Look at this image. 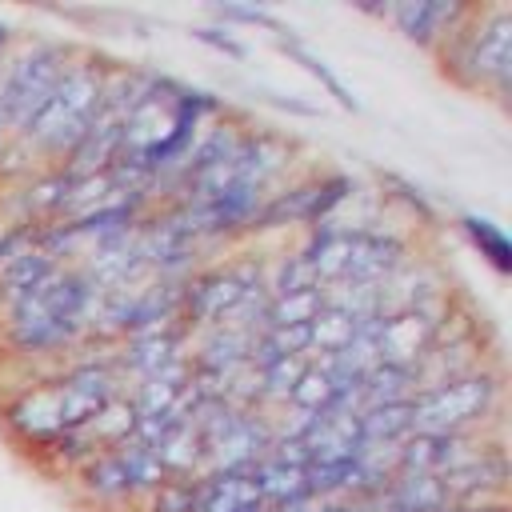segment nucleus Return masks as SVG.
Here are the masks:
<instances>
[{
	"instance_id": "f257e3e1",
	"label": "nucleus",
	"mask_w": 512,
	"mask_h": 512,
	"mask_svg": "<svg viewBox=\"0 0 512 512\" xmlns=\"http://www.w3.org/2000/svg\"><path fill=\"white\" fill-rule=\"evenodd\" d=\"M100 292L76 264H56L40 284L0 304V340L20 360H56L76 352L92 328Z\"/></svg>"
},
{
	"instance_id": "f03ea898",
	"label": "nucleus",
	"mask_w": 512,
	"mask_h": 512,
	"mask_svg": "<svg viewBox=\"0 0 512 512\" xmlns=\"http://www.w3.org/2000/svg\"><path fill=\"white\" fill-rule=\"evenodd\" d=\"M108 68H112V60H104L100 52L76 48V56L68 60V68L56 80V88L48 92V100L32 112V120L16 136V144L28 152V160H40L44 168H60L72 156V148L88 132L92 116L100 112Z\"/></svg>"
},
{
	"instance_id": "7ed1b4c3",
	"label": "nucleus",
	"mask_w": 512,
	"mask_h": 512,
	"mask_svg": "<svg viewBox=\"0 0 512 512\" xmlns=\"http://www.w3.org/2000/svg\"><path fill=\"white\" fill-rule=\"evenodd\" d=\"M436 64L456 88L480 92L504 104L512 84V8L472 4L464 24L436 52Z\"/></svg>"
},
{
	"instance_id": "20e7f679",
	"label": "nucleus",
	"mask_w": 512,
	"mask_h": 512,
	"mask_svg": "<svg viewBox=\"0 0 512 512\" xmlns=\"http://www.w3.org/2000/svg\"><path fill=\"white\" fill-rule=\"evenodd\" d=\"M504 408L500 364H480L464 376L428 384L412 396V432H488Z\"/></svg>"
},
{
	"instance_id": "39448f33",
	"label": "nucleus",
	"mask_w": 512,
	"mask_h": 512,
	"mask_svg": "<svg viewBox=\"0 0 512 512\" xmlns=\"http://www.w3.org/2000/svg\"><path fill=\"white\" fill-rule=\"evenodd\" d=\"M72 56H76V44H64V40H48V36L16 40L12 56L0 68V148L20 136V128L48 100V92L56 88Z\"/></svg>"
},
{
	"instance_id": "423d86ee",
	"label": "nucleus",
	"mask_w": 512,
	"mask_h": 512,
	"mask_svg": "<svg viewBox=\"0 0 512 512\" xmlns=\"http://www.w3.org/2000/svg\"><path fill=\"white\" fill-rule=\"evenodd\" d=\"M360 196V180L340 172V168H324V172H304V176H288L256 212L248 236L260 232H280V228H316L324 220H340V208L352 204Z\"/></svg>"
},
{
	"instance_id": "0eeeda50",
	"label": "nucleus",
	"mask_w": 512,
	"mask_h": 512,
	"mask_svg": "<svg viewBox=\"0 0 512 512\" xmlns=\"http://www.w3.org/2000/svg\"><path fill=\"white\" fill-rule=\"evenodd\" d=\"M268 264L256 252L220 260V264H200L188 280H180V324L188 332H204L224 324L252 292L268 288Z\"/></svg>"
},
{
	"instance_id": "6e6552de",
	"label": "nucleus",
	"mask_w": 512,
	"mask_h": 512,
	"mask_svg": "<svg viewBox=\"0 0 512 512\" xmlns=\"http://www.w3.org/2000/svg\"><path fill=\"white\" fill-rule=\"evenodd\" d=\"M448 308H452V300L440 304V308L384 312V316L364 320V332H368V340H372V348H376V356H380L384 364L416 368V364L428 356V348H432V340H436V332H440Z\"/></svg>"
},
{
	"instance_id": "1a4fd4ad",
	"label": "nucleus",
	"mask_w": 512,
	"mask_h": 512,
	"mask_svg": "<svg viewBox=\"0 0 512 512\" xmlns=\"http://www.w3.org/2000/svg\"><path fill=\"white\" fill-rule=\"evenodd\" d=\"M188 340L192 332L176 320V324H164V328H148V332H136L128 340H116V352H112V364L124 376H132V384L148 380V376H160L168 368H176L180 360H188Z\"/></svg>"
},
{
	"instance_id": "9d476101",
	"label": "nucleus",
	"mask_w": 512,
	"mask_h": 512,
	"mask_svg": "<svg viewBox=\"0 0 512 512\" xmlns=\"http://www.w3.org/2000/svg\"><path fill=\"white\" fill-rule=\"evenodd\" d=\"M468 12H472V4H456V0H400V4H388L384 20L408 44L436 56L448 44V36L464 24Z\"/></svg>"
},
{
	"instance_id": "9b49d317",
	"label": "nucleus",
	"mask_w": 512,
	"mask_h": 512,
	"mask_svg": "<svg viewBox=\"0 0 512 512\" xmlns=\"http://www.w3.org/2000/svg\"><path fill=\"white\" fill-rule=\"evenodd\" d=\"M448 504L456 508H476V504H492L504 500L508 492V456H504V440L492 436L468 464H460L456 472L440 476Z\"/></svg>"
},
{
	"instance_id": "f8f14e48",
	"label": "nucleus",
	"mask_w": 512,
	"mask_h": 512,
	"mask_svg": "<svg viewBox=\"0 0 512 512\" xmlns=\"http://www.w3.org/2000/svg\"><path fill=\"white\" fill-rule=\"evenodd\" d=\"M72 484H76V492H80L96 512H124V508H136V496H132V488H128V476H124V464H120L116 448L92 452V456L72 472Z\"/></svg>"
},
{
	"instance_id": "ddd939ff",
	"label": "nucleus",
	"mask_w": 512,
	"mask_h": 512,
	"mask_svg": "<svg viewBox=\"0 0 512 512\" xmlns=\"http://www.w3.org/2000/svg\"><path fill=\"white\" fill-rule=\"evenodd\" d=\"M296 440H300L308 464L312 460H352L364 448L360 416H352V412H316V416L304 420Z\"/></svg>"
},
{
	"instance_id": "4468645a",
	"label": "nucleus",
	"mask_w": 512,
	"mask_h": 512,
	"mask_svg": "<svg viewBox=\"0 0 512 512\" xmlns=\"http://www.w3.org/2000/svg\"><path fill=\"white\" fill-rule=\"evenodd\" d=\"M248 472H200L196 476V512H264Z\"/></svg>"
},
{
	"instance_id": "2eb2a0df",
	"label": "nucleus",
	"mask_w": 512,
	"mask_h": 512,
	"mask_svg": "<svg viewBox=\"0 0 512 512\" xmlns=\"http://www.w3.org/2000/svg\"><path fill=\"white\" fill-rule=\"evenodd\" d=\"M440 508H448L444 484L420 472H396L388 488L372 500V512H440Z\"/></svg>"
},
{
	"instance_id": "dca6fc26",
	"label": "nucleus",
	"mask_w": 512,
	"mask_h": 512,
	"mask_svg": "<svg viewBox=\"0 0 512 512\" xmlns=\"http://www.w3.org/2000/svg\"><path fill=\"white\" fill-rule=\"evenodd\" d=\"M276 48H280L288 60H296V64H300V68H304V72H308V76H312V80H316V84H320V88H324V92H328V96H332V100H336L344 112H352V116H360V112H364L360 96H356V92H352V88H348V84H344V80L332 72V64H328L324 56H316V52H312V48H308V44H304L296 32L276 36Z\"/></svg>"
},
{
	"instance_id": "f3484780",
	"label": "nucleus",
	"mask_w": 512,
	"mask_h": 512,
	"mask_svg": "<svg viewBox=\"0 0 512 512\" xmlns=\"http://www.w3.org/2000/svg\"><path fill=\"white\" fill-rule=\"evenodd\" d=\"M456 228H460V236L472 244V252H476L496 276H512V240H508V232H504L496 220H488V216H480V212H460V216H456Z\"/></svg>"
},
{
	"instance_id": "a211bd4d",
	"label": "nucleus",
	"mask_w": 512,
	"mask_h": 512,
	"mask_svg": "<svg viewBox=\"0 0 512 512\" xmlns=\"http://www.w3.org/2000/svg\"><path fill=\"white\" fill-rule=\"evenodd\" d=\"M420 392V376L416 368H404V364H372L364 376H360V412L364 408H376V404H400V400H412Z\"/></svg>"
},
{
	"instance_id": "6ab92c4d",
	"label": "nucleus",
	"mask_w": 512,
	"mask_h": 512,
	"mask_svg": "<svg viewBox=\"0 0 512 512\" xmlns=\"http://www.w3.org/2000/svg\"><path fill=\"white\" fill-rule=\"evenodd\" d=\"M248 476H252V484H256V492H260V500L268 508H280V504H288V500L308 492L304 488V464H288V460H280L272 452L264 460H256L248 468Z\"/></svg>"
},
{
	"instance_id": "aec40b11",
	"label": "nucleus",
	"mask_w": 512,
	"mask_h": 512,
	"mask_svg": "<svg viewBox=\"0 0 512 512\" xmlns=\"http://www.w3.org/2000/svg\"><path fill=\"white\" fill-rule=\"evenodd\" d=\"M152 452L160 456V464H164L168 476H192L196 480L200 472H208V464H204V440H200V428L192 420H180Z\"/></svg>"
},
{
	"instance_id": "412c9836",
	"label": "nucleus",
	"mask_w": 512,
	"mask_h": 512,
	"mask_svg": "<svg viewBox=\"0 0 512 512\" xmlns=\"http://www.w3.org/2000/svg\"><path fill=\"white\" fill-rule=\"evenodd\" d=\"M412 436V400L376 404L360 412V440L372 448H400Z\"/></svg>"
},
{
	"instance_id": "4be33fe9",
	"label": "nucleus",
	"mask_w": 512,
	"mask_h": 512,
	"mask_svg": "<svg viewBox=\"0 0 512 512\" xmlns=\"http://www.w3.org/2000/svg\"><path fill=\"white\" fill-rule=\"evenodd\" d=\"M116 456H120V464H124L128 488H132V496H136V508H140V500H144L148 492H156V488L168 480V472H164L160 456H156L148 444H136V440H124V444H116Z\"/></svg>"
},
{
	"instance_id": "5701e85b",
	"label": "nucleus",
	"mask_w": 512,
	"mask_h": 512,
	"mask_svg": "<svg viewBox=\"0 0 512 512\" xmlns=\"http://www.w3.org/2000/svg\"><path fill=\"white\" fill-rule=\"evenodd\" d=\"M376 184H380V200L404 208L416 224H436V220H440V212H436V204L428 200V192H424L420 184H412L404 172L380 168V172H376Z\"/></svg>"
},
{
	"instance_id": "b1692460",
	"label": "nucleus",
	"mask_w": 512,
	"mask_h": 512,
	"mask_svg": "<svg viewBox=\"0 0 512 512\" xmlns=\"http://www.w3.org/2000/svg\"><path fill=\"white\" fill-rule=\"evenodd\" d=\"M132 428H136V408L128 404V396H116V400L104 404L80 432L92 440L96 452H104V448H116V444L132 440Z\"/></svg>"
},
{
	"instance_id": "393cba45",
	"label": "nucleus",
	"mask_w": 512,
	"mask_h": 512,
	"mask_svg": "<svg viewBox=\"0 0 512 512\" xmlns=\"http://www.w3.org/2000/svg\"><path fill=\"white\" fill-rule=\"evenodd\" d=\"M60 260L56 256H48L44 248H24L20 256H12L4 268H0V296L4 300H12V296H20L24 288H32V284H40L52 268H56Z\"/></svg>"
},
{
	"instance_id": "a878e982",
	"label": "nucleus",
	"mask_w": 512,
	"mask_h": 512,
	"mask_svg": "<svg viewBox=\"0 0 512 512\" xmlns=\"http://www.w3.org/2000/svg\"><path fill=\"white\" fill-rule=\"evenodd\" d=\"M324 308V288H308V292H292V296H268V312H264V328H296V324H312Z\"/></svg>"
},
{
	"instance_id": "bb28decb",
	"label": "nucleus",
	"mask_w": 512,
	"mask_h": 512,
	"mask_svg": "<svg viewBox=\"0 0 512 512\" xmlns=\"http://www.w3.org/2000/svg\"><path fill=\"white\" fill-rule=\"evenodd\" d=\"M332 400H336V384H332V376H328L316 360H308V368L300 372V380H296V388H292V396H288L284 408L304 412V416H316V412H328Z\"/></svg>"
},
{
	"instance_id": "cd10ccee",
	"label": "nucleus",
	"mask_w": 512,
	"mask_h": 512,
	"mask_svg": "<svg viewBox=\"0 0 512 512\" xmlns=\"http://www.w3.org/2000/svg\"><path fill=\"white\" fill-rule=\"evenodd\" d=\"M268 296H292V292H308V288H324L312 272V264L292 248V252H280L272 264H268Z\"/></svg>"
},
{
	"instance_id": "c85d7f7f",
	"label": "nucleus",
	"mask_w": 512,
	"mask_h": 512,
	"mask_svg": "<svg viewBox=\"0 0 512 512\" xmlns=\"http://www.w3.org/2000/svg\"><path fill=\"white\" fill-rule=\"evenodd\" d=\"M208 16H212L216 24H224V28H232V32H236V28H264L272 40L292 32L276 12L256 8V4H208Z\"/></svg>"
},
{
	"instance_id": "c756f323",
	"label": "nucleus",
	"mask_w": 512,
	"mask_h": 512,
	"mask_svg": "<svg viewBox=\"0 0 512 512\" xmlns=\"http://www.w3.org/2000/svg\"><path fill=\"white\" fill-rule=\"evenodd\" d=\"M356 332H360V324H356L352 316H344V312H336V308H320V316L308 324V336H312V352H308V356H332V352H340Z\"/></svg>"
},
{
	"instance_id": "7c9ffc66",
	"label": "nucleus",
	"mask_w": 512,
	"mask_h": 512,
	"mask_svg": "<svg viewBox=\"0 0 512 512\" xmlns=\"http://www.w3.org/2000/svg\"><path fill=\"white\" fill-rule=\"evenodd\" d=\"M140 512H196V480L192 476H168L156 492L140 500Z\"/></svg>"
},
{
	"instance_id": "2f4dec72",
	"label": "nucleus",
	"mask_w": 512,
	"mask_h": 512,
	"mask_svg": "<svg viewBox=\"0 0 512 512\" xmlns=\"http://www.w3.org/2000/svg\"><path fill=\"white\" fill-rule=\"evenodd\" d=\"M188 36H192L196 44L212 48V52L224 56V60H248V44H244L232 28H224V24H192Z\"/></svg>"
},
{
	"instance_id": "473e14b6",
	"label": "nucleus",
	"mask_w": 512,
	"mask_h": 512,
	"mask_svg": "<svg viewBox=\"0 0 512 512\" xmlns=\"http://www.w3.org/2000/svg\"><path fill=\"white\" fill-rule=\"evenodd\" d=\"M264 100L276 104V108H284V112H292V116H316V112H320L316 104H308V100H300V96H284V92H264Z\"/></svg>"
},
{
	"instance_id": "72a5a7b5",
	"label": "nucleus",
	"mask_w": 512,
	"mask_h": 512,
	"mask_svg": "<svg viewBox=\"0 0 512 512\" xmlns=\"http://www.w3.org/2000/svg\"><path fill=\"white\" fill-rule=\"evenodd\" d=\"M16 40H20V32L8 24V20H0V68H4V60L12 56V48H16Z\"/></svg>"
},
{
	"instance_id": "f704fd0d",
	"label": "nucleus",
	"mask_w": 512,
	"mask_h": 512,
	"mask_svg": "<svg viewBox=\"0 0 512 512\" xmlns=\"http://www.w3.org/2000/svg\"><path fill=\"white\" fill-rule=\"evenodd\" d=\"M320 512H372L368 500H324Z\"/></svg>"
},
{
	"instance_id": "c9c22d12",
	"label": "nucleus",
	"mask_w": 512,
	"mask_h": 512,
	"mask_svg": "<svg viewBox=\"0 0 512 512\" xmlns=\"http://www.w3.org/2000/svg\"><path fill=\"white\" fill-rule=\"evenodd\" d=\"M464 512H508V500H492V504H476V508H464Z\"/></svg>"
},
{
	"instance_id": "e433bc0d",
	"label": "nucleus",
	"mask_w": 512,
	"mask_h": 512,
	"mask_svg": "<svg viewBox=\"0 0 512 512\" xmlns=\"http://www.w3.org/2000/svg\"><path fill=\"white\" fill-rule=\"evenodd\" d=\"M440 512H464V508H456V504H448V508H440Z\"/></svg>"
},
{
	"instance_id": "4c0bfd02",
	"label": "nucleus",
	"mask_w": 512,
	"mask_h": 512,
	"mask_svg": "<svg viewBox=\"0 0 512 512\" xmlns=\"http://www.w3.org/2000/svg\"><path fill=\"white\" fill-rule=\"evenodd\" d=\"M0 304H4V296H0Z\"/></svg>"
}]
</instances>
